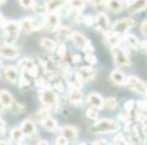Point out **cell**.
Instances as JSON below:
<instances>
[{"instance_id":"6da1fadb","label":"cell","mask_w":147,"mask_h":145,"mask_svg":"<svg viewBox=\"0 0 147 145\" xmlns=\"http://www.w3.org/2000/svg\"><path fill=\"white\" fill-rule=\"evenodd\" d=\"M119 130V124L111 119H101L92 125L91 131L96 134H103V133H113Z\"/></svg>"},{"instance_id":"7a4b0ae2","label":"cell","mask_w":147,"mask_h":145,"mask_svg":"<svg viewBox=\"0 0 147 145\" xmlns=\"http://www.w3.org/2000/svg\"><path fill=\"white\" fill-rule=\"evenodd\" d=\"M39 100L47 109H55L59 105V96L53 89L45 87L39 93Z\"/></svg>"},{"instance_id":"3957f363","label":"cell","mask_w":147,"mask_h":145,"mask_svg":"<svg viewBox=\"0 0 147 145\" xmlns=\"http://www.w3.org/2000/svg\"><path fill=\"white\" fill-rule=\"evenodd\" d=\"M3 31H4L5 37H6L7 41L6 42L11 43L19 36V33H20V24L19 22H16L14 20H9L5 22V24L3 25Z\"/></svg>"},{"instance_id":"277c9868","label":"cell","mask_w":147,"mask_h":145,"mask_svg":"<svg viewBox=\"0 0 147 145\" xmlns=\"http://www.w3.org/2000/svg\"><path fill=\"white\" fill-rule=\"evenodd\" d=\"M71 39L73 40L74 45H76V47H78L79 49H83L85 53L94 51V47L92 45V42L79 31H74Z\"/></svg>"},{"instance_id":"5b68a950","label":"cell","mask_w":147,"mask_h":145,"mask_svg":"<svg viewBox=\"0 0 147 145\" xmlns=\"http://www.w3.org/2000/svg\"><path fill=\"white\" fill-rule=\"evenodd\" d=\"M113 57H114V63L117 67H125V65H130L131 59L129 57L127 51L120 45L115 47L112 49Z\"/></svg>"},{"instance_id":"8992f818","label":"cell","mask_w":147,"mask_h":145,"mask_svg":"<svg viewBox=\"0 0 147 145\" xmlns=\"http://www.w3.org/2000/svg\"><path fill=\"white\" fill-rule=\"evenodd\" d=\"M96 69L90 65H85L78 69V71L76 73L75 77H76L77 81L79 82V84H82L84 82H89L92 81L93 79L96 77Z\"/></svg>"},{"instance_id":"52a82bcc","label":"cell","mask_w":147,"mask_h":145,"mask_svg":"<svg viewBox=\"0 0 147 145\" xmlns=\"http://www.w3.org/2000/svg\"><path fill=\"white\" fill-rule=\"evenodd\" d=\"M135 24V21L133 18L131 17H126V18H122V19H119L117 20L116 22L113 24L112 29L114 32L118 33L120 35H124L125 33H127V31L133 27Z\"/></svg>"},{"instance_id":"ba28073f","label":"cell","mask_w":147,"mask_h":145,"mask_svg":"<svg viewBox=\"0 0 147 145\" xmlns=\"http://www.w3.org/2000/svg\"><path fill=\"white\" fill-rule=\"evenodd\" d=\"M95 24H96L97 30H99L102 33H106L107 34V33L111 32V30H112L113 25L111 24L110 19L103 12L98 13L97 17L95 18Z\"/></svg>"},{"instance_id":"9c48e42d","label":"cell","mask_w":147,"mask_h":145,"mask_svg":"<svg viewBox=\"0 0 147 145\" xmlns=\"http://www.w3.org/2000/svg\"><path fill=\"white\" fill-rule=\"evenodd\" d=\"M19 49L12 43H3L0 45V57L6 59H15L19 57Z\"/></svg>"},{"instance_id":"30bf717a","label":"cell","mask_w":147,"mask_h":145,"mask_svg":"<svg viewBox=\"0 0 147 145\" xmlns=\"http://www.w3.org/2000/svg\"><path fill=\"white\" fill-rule=\"evenodd\" d=\"M126 85L134 92L138 93V94H145L146 93L147 86L137 77L131 76L129 78H127Z\"/></svg>"},{"instance_id":"8fae6325","label":"cell","mask_w":147,"mask_h":145,"mask_svg":"<svg viewBox=\"0 0 147 145\" xmlns=\"http://www.w3.org/2000/svg\"><path fill=\"white\" fill-rule=\"evenodd\" d=\"M61 19L57 12H49L45 17V26L49 30L55 31L61 26Z\"/></svg>"},{"instance_id":"7c38bea8","label":"cell","mask_w":147,"mask_h":145,"mask_svg":"<svg viewBox=\"0 0 147 145\" xmlns=\"http://www.w3.org/2000/svg\"><path fill=\"white\" fill-rule=\"evenodd\" d=\"M19 24H20V28L26 33H31L40 27L39 23L31 17H26V18L21 19Z\"/></svg>"},{"instance_id":"4fadbf2b","label":"cell","mask_w":147,"mask_h":145,"mask_svg":"<svg viewBox=\"0 0 147 145\" xmlns=\"http://www.w3.org/2000/svg\"><path fill=\"white\" fill-rule=\"evenodd\" d=\"M69 101L74 106H80L83 103V93L79 87L74 86L69 93Z\"/></svg>"},{"instance_id":"5bb4252c","label":"cell","mask_w":147,"mask_h":145,"mask_svg":"<svg viewBox=\"0 0 147 145\" xmlns=\"http://www.w3.org/2000/svg\"><path fill=\"white\" fill-rule=\"evenodd\" d=\"M4 77L9 83L15 84L18 82V69L13 65H7L3 69Z\"/></svg>"},{"instance_id":"9a60e30c","label":"cell","mask_w":147,"mask_h":145,"mask_svg":"<svg viewBox=\"0 0 147 145\" xmlns=\"http://www.w3.org/2000/svg\"><path fill=\"white\" fill-rule=\"evenodd\" d=\"M129 12L134 14L147 9V0H131L128 6Z\"/></svg>"},{"instance_id":"2e32d148","label":"cell","mask_w":147,"mask_h":145,"mask_svg":"<svg viewBox=\"0 0 147 145\" xmlns=\"http://www.w3.org/2000/svg\"><path fill=\"white\" fill-rule=\"evenodd\" d=\"M88 102L91 106L95 107V108H97L98 110H100V109L105 107V100L102 98V96H101L100 94H98V93H91L88 96Z\"/></svg>"},{"instance_id":"e0dca14e","label":"cell","mask_w":147,"mask_h":145,"mask_svg":"<svg viewBox=\"0 0 147 145\" xmlns=\"http://www.w3.org/2000/svg\"><path fill=\"white\" fill-rule=\"evenodd\" d=\"M20 128L22 130L24 136L31 137L36 133V127H35V124L31 120H24L21 123Z\"/></svg>"},{"instance_id":"ac0fdd59","label":"cell","mask_w":147,"mask_h":145,"mask_svg":"<svg viewBox=\"0 0 147 145\" xmlns=\"http://www.w3.org/2000/svg\"><path fill=\"white\" fill-rule=\"evenodd\" d=\"M67 5V0H49L47 3V12H57Z\"/></svg>"},{"instance_id":"d6986e66","label":"cell","mask_w":147,"mask_h":145,"mask_svg":"<svg viewBox=\"0 0 147 145\" xmlns=\"http://www.w3.org/2000/svg\"><path fill=\"white\" fill-rule=\"evenodd\" d=\"M55 31H57V37L61 41L71 39V35H73V33H74L73 29L69 26H59Z\"/></svg>"},{"instance_id":"ffe728a7","label":"cell","mask_w":147,"mask_h":145,"mask_svg":"<svg viewBox=\"0 0 147 145\" xmlns=\"http://www.w3.org/2000/svg\"><path fill=\"white\" fill-rule=\"evenodd\" d=\"M61 135L65 137L67 140H76L79 137V131L76 127L74 126H65L61 130Z\"/></svg>"},{"instance_id":"44dd1931","label":"cell","mask_w":147,"mask_h":145,"mask_svg":"<svg viewBox=\"0 0 147 145\" xmlns=\"http://www.w3.org/2000/svg\"><path fill=\"white\" fill-rule=\"evenodd\" d=\"M106 35H107L106 42L111 49L120 45V42H121V40H122V37H123L122 35L118 34V33H116V32H112V33L109 32V33H107Z\"/></svg>"},{"instance_id":"7402d4cb","label":"cell","mask_w":147,"mask_h":145,"mask_svg":"<svg viewBox=\"0 0 147 145\" xmlns=\"http://www.w3.org/2000/svg\"><path fill=\"white\" fill-rule=\"evenodd\" d=\"M0 102L5 108H10L12 106L13 102V97L11 95V93H9L6 90H1L0 91Z\"/></svg>"},{"instance_id":"603a6c76","label":"cell","mask_w":147,"mask_h":145,"mask_svg":"<svg viewBox=\"0 0 147 145\" xmlns=\"http://www.w3.org/2000/svg\"><path fill=\"white\" fill-rule=\"evenodd\" d=\"M123 39H124L125 42L130 47H132L133 49H138L141 45L139 39L137 38L134 34H132V33H125V34L123 35Z\"/></svg>"},{"instance_id":"cb8c5ba5","label":"cell","mask_w":147,"mask_h":145,"mask_svg":"<svg viewBox=\"0 0 147 145\" xmlns=\"http://www.w3.org/2000/svg\"><path fill=\"white\" fill-rule=\"evenodd\" d=\"M111 80L113 81V83L118 86H124L126 85L127 78L125 77V75L120 71H113L111 73Z\"/></svg>"},{"instance_id":"d4e9b609","label":"cell","mask_w":147,"mask_h":145,"mask_svg":"<svg viewBox=\"0 0 147 145\" xmlns=\"http://www.w3.org/2000/svg\"><path fill=\"white\" fill-rule=\"evenodd\" d=\"M106 6L113 13H119L123 10V2L121 0H107Z\"/></svg>"},{"instance_id":"484cf974","label":"cell","mask_w":147,"mask_h":145,"mask_svg":"<svg viewBox=\"0 0 147 145\" xmlns=\"http://www.w3.org/2000/svg\"><path fill=\"white\" fill-rule=\"evenodd\" d=\"M41 124H42V126L45 127L47 131H51V132H53V131H55L57 129V121H55L51 115H49V116H47L45 119H42V120H41Z\"/></svg>"},{"instance_id":"4316f807","label":"cell","mask_w":147,"mask_h":145,"mask_svg":"<svg viewBox=\"0 0 147 145\" xmlns=\"http://www.w3.org/2000/svg\"><path fill=\"white\" fill-rule=\"evenodd\" d=\"M24 138V134H23L21 128H13L10 131V140L13 143H21Z\"/></svg>"},{"instance_id":"83f0119b","label":"cell","mask_w":147,"mask_h":145,"mask_svg":"<svg viewBox=\"0 0 147 145\" xmlns=\"http://www.w3.org/2000/svg\"><path fill=\"white\" fill-rule=\"evenodd\" d=\"M40 45H41V47L47 51H53L57 49V43H55V41L49 38V37H43L40 41Z\"/></svg>"},{"instance_id":"f1b7e54d","label":"cell","mask_w":147,"mask_h":145,"mask_svg":"<svg viewBox=\"0 0 147 145\" xmlns=\"http://www.w3.org/2000/svg\"><path fill=\"white\" fill-rule=\"evenodd\" d=\"M67 5L69 6V8L82 11L85 8V1L84 0H67Z\"/></svg>"},{"instance_id":"f546056e","label":"cell","mask_w":147,"mask_h":145,"mask_svg":"<svg viewBox=\"0 0 147 145\" xmlns=\"http://www.w3.org/2000/svg\"><path fill=\"white\" fill-rule=\"evenodd\" d=\"M32 65H33V63L29 59H21V61H19V63H18V65H19V67H20L21 71H26V73H27V71H28V69L32 67Z\"/></svg>"},{"instance_id":"4dcf8cb0","label":"cell","mask_w":147,"mask_h":145,"mask_svg":"<svg viewBox=\"0 0 147 145\" xmlns=\"http://www.w3.org/2000/svg\"><path fill=\"white\" fill-rule=\"evenodd\" d=\"M86 115L89 119H92V120H97L99 117V112H98V109L95 108V107H92L89 108L86 112Z\"/></svg>"},{"instance_id":"1f68e13d","label":"cell","mask_w":147,"mask_h":145,"mask_svg":"<svg viewBox=\"0 0 147 145\" xmlns=\"http://www.w3.org/2000/svg\"><path fill=\"white\" fill-rule=\"evenodd\" d=\"M105 107L108 109H115L117 107V100L114 97H109L105 100Z\"/></svg>"},{"instance_id":"d6a6232c","label":"cell","mask_w":147,"mask_h":145,"mask_svg":"<svg viewBox=\"0 0 147 145\" xmlns=\"http://www.w3.org/2000/svg\"><path fill=\"white\" fill-rule=\"evenodd\" d=\"M10 109L14 114H19V113H21L23 110H24L25 107L23 106L22 104H20V103H14L13 102V104H12V106L10 107Z\"/></svg>"},{"instance_id":"836d02e7","label":"cell","mask_w":147,"mask_h":145,"mask_svg":"<svg viewBox=\"0 0 147 145\" xmlns=\"http://www.w3.org/2000/svg\"><path fill=\"white\" fill-rule=\"evenodd\" d=\"M32 8L34 9V11L37 13V14H45V13L47 11V5L40 4V3H38V4H34Z\"/></svg>"},{"instance_id":"e575fe53","label":"cell","mask_w":147,"mask_h":145,"mask_svg":"<svg viewBox=\"0 0 147 145\" xmlns=\"http://www.w3.org/2000/svg\"><path fill=\"white\" fill-rule=\"evenodd\" d=\"M85 59L91 65H95L97 63V57L96 55H94V51H91V53H86V55H85Z\"/></svg>"},{"instance_id":"d590c367","label":"cell","mask_w":147,"mask_h":145,"mask_svg":"<svg viewBox=\"0 0 147 145\" xmlns=\"http://www.w3.org/2000/svg\"><path fill=\"white\" fill-rule=\"evenodd\" d=\"M19 3L24 8H32L33 5L35 4L34 0H19Z\"/></svg>"},{"instance_id":"8d00e7d4","label":"cell","mask_w":147,"mask_h":145,"mask_svg":"<svg viewBox=\"0 0 147 145\" xmlns=\"http://www.w3.org/2000/svg\"><path fill=\"white\" fill-rule=\"evenodd\" d=\"M137 107H138V110L142 111V112L147 114V101H138L137 102Z\"/></svg>"},{"instance_id":"74e56055","label":"cell","mask_w":147,"mask_h":145,"mask_svg":"<svg viewBox=\"0 0 147 145\" xmlns=\"http://www.w3.org/2000/svg\"><path fill=\"white\" fill-rule=\"evenodd\" d=\"M18 85L20 88H26V87L30 86V82H29L26 78H24V77L22 76L20 79H18Z\"/></svg>"},{"instance_id":"f35d334b","label":"cell","mask_w":147,"mask_h":145,"mask_svg":"<svg viewBox=\"0 0 147 145\" xmlns=\"http://www.w3.org/2000/svg\"><path fill=\"white\" fill-rule=\"evenodd\" d=\"M83 22H84L87 26H91V25L95 24V19L93 18L91 15H86V16H84V18H83Z\"/></svg>"},{"instance_id":"ab89813d","label":"cell","mask_w":147,"mask_h":145,"mask_svg":"<svg viewBox=\"0 0 147 145\" xmlns=\"http://www.w3.org/2000/svg\"><path fill=\"white\" fill-rule=\"evenodd\" d=\"M113 142L116 143V144H126L127 141H126L125 137L123 136L122 134H119V135H117V136L115 137V139L113 140Z\"/></svg>"},{"instance_id":"60d3db41","label":"cell","mask_w":147,"mask_h":145,"mask_svg":"<svg viewBox=\"0 0 147 145\" xmlns=\"http://www.w3.org/2000/svg\"><path fill=\"white\" fill-rule=\"evenodd\" d=\"M65 51H67V47L65 45H61L57 49V55L61 59H63V57H65Z\"/></svg>"},{"instance_id":"b9f144b4","label":"cell","mask_w":147,"mask_h":145,"mask_svg":"<svg viewBox=\"0 0 147 145\" xmlns=\"http://www.w3.org/2000/svg\"><path fill=\"white\" fill-rule=\"evenodd\" d=\"M133 107H134V101H127L124 105V108H125V112L126 113H130L132 111Z\"/></svg>"},{"instance_id":"7bdbcfd3","label":"cell","mask_w":147,"mask_h":145,"mask_svg":"<svg viewBox=\"0 0 147 145\" xmlns=\"http://www.w3.org/2000/svg\"><path fill=\"white\" fill-rule=\"evenodd\" d=\"M55 143L59 145H65L69 143V140H67V138H65L63 135H61V136H59L57 138V140H55Z\"/></svg>"},{"instance_id":"ee69618b","label":"cell","mask_w":147,"mask_h":145,"mask_svg":"<svg viewBox=\"0 0 147 145\" xmlns=\"http://www.w3.org/2000/svg\"><path fill=\"white\" fill-rule=\"evenodd\" d=\"M140 30H141V33H142L145 37H147V19L143 20V22L141 23Z\"/></svg>"},{"instance_id":"f6af8a7d","label":"cell","mask_w":147,"mask_h":145,"mask_svg":"<svg viewBox=\"0 0 147 145\" xmlns=\"http://www.w3.org/2000/svg\"><path fill=\"white\" fill-rule=\"evenodd\" d=\"M90 4L92 5H103L106 4L107 0H87Z\"/></svg>"},{"instance_id":"bcb514c9","label":"cell","mask_w":147,"mask_h":145,"mask_svg":"<svg viewBox=\"0 0 147 145\" xmlns=\"http://www.w3.org/2000/svg\"><path fill=\"white\" fill-rule=\"evenodd\" d=\"M71 59H73L74 63H79L81 61H82V59H81V57L79 55H73V57H71Z\"/></svg>"},{"instance_id":"7dc6e473","label":"cell","mask_w":147,"mask_h":145,"mask_svg":"<svg viewBox=\"0 0 147 145\" xmlns=\"http://www.w3.org/2000/svg\"><path fill=\"white\" fill-rule=\"evenodd\" d=\"M5 131V123L2 119L0 118V133H3Z\"/></svg>"},{"instance_id":"c3c4849f","label":"cell","mask_w":147,"mask_h":145,"mask_svg":"<svg viewBox=\"0 0 147 145\" xmlns=\"http://www.w3.org/2000/svg\"><path fill=\"white\" fill-rule=\"evenodd\" d=\"M143 123V131H144V134L147 136V118L144 121H142Z\"/></svg>"},{"instance_id":"681fc988","label":"cell","mask_w":147,"mask_h":145,"mask_svg":"<svg viewBox=\"0 0 147 145\" xmlns=\"http://www.w3.org/2000/svg\"><path fill=\"white\" fill-rule=\"evenodd\" d=\"M5 22H6V20H5V18L3 17V15L0 13V27H3V25L5 24Z\"/></svg>"},{"instance_id":"f907efd6","label":"cell","mask_w":147,"mask_h":145,"mask_svg":"<svg viewBox=\"0 0 147 145\" xmlns=\"http://www.w3.org/2000/svg\"><path fill=\"white\" fill-rule=\"evenodd\" d=\"M140 49H142L144 53H147V40L144 41V42H143L142 45H140Z\"/></svg>"},{"instance_id":"816d5d0a","label":"cell","mask_w":147,"mask_h":145,"mask_svg":"<svg viewBox=\"0 0 147 145\" xmlns=\"http://www.w3.org/2000/svg\"><path fill=\"white\" fill-rule=\"evenodd\" d=\"M94 143H98V144H106L107 141L106 140H98V141H95Z\"/></svg>"},{"instance_id":"f5cc1de1","label":"cell","mask_w":147,"mask_h":145,"mask_svg":"<svg viewBox=\"0 0 147 145\" xmlns=\"http://www.w3.org/2000/svg\"><path fill=\"white\" fill-rule=\"evenodd\" d=\"M4 109H5V107L3 106L2 104H1V102H0V114H1V113H2L3 111H4Z\"/></svg>"},{"instance_id":"db71d44e","label":"cell","mask_w":147,"mask_h":145,"mask_svg":"<svg viewBox=\"0 0 147 145\" xmlns=\"http://www.w3.org/2000/svg\"><path fill=\"white\" fill-rule=\"evenodd\" d=\"M5 1H6V0H0V4H3Z\"/></svg>"},{"instance_id":"11a10c76","label":"cell","mask_w":147,"mask_h":145,"mask_svg":"<svg viewBox=\"0 0 147 145\" xmlns=\"http://www.w3.org/2000/svg\"><path fill=\"white\" fill-rule=\"evenodd\" d=\"M123 1H125V2H130L131 0H123Z\"/></svg>"},{"instance_id":"9f6ffc18","label":"cell","mask_w":147,"mask_h":145,"mask_svg":"<svg viewBox=\"0 0 147 145\" xmlns=\"http://www.w3.org/2000/svg\"><path fill=\"white\" fill-rule=\"evenodd\" d=\"M145 96H146V99H147V89H146V93H145Z\"/></svg>"},{"instance_id":"6f0895ef","label":"cell","mask_w":147,"mask_h":145,"mask_svg":"<svg viewBox=\"0 0 147 145\" xmlns=\"http://www.w3.org/2000/svg\"><path fill=\"white\" fill-rule=\"evenodd\" d=\"M0 67H1V61H0Z\"/></svg>"}]
</instances>
